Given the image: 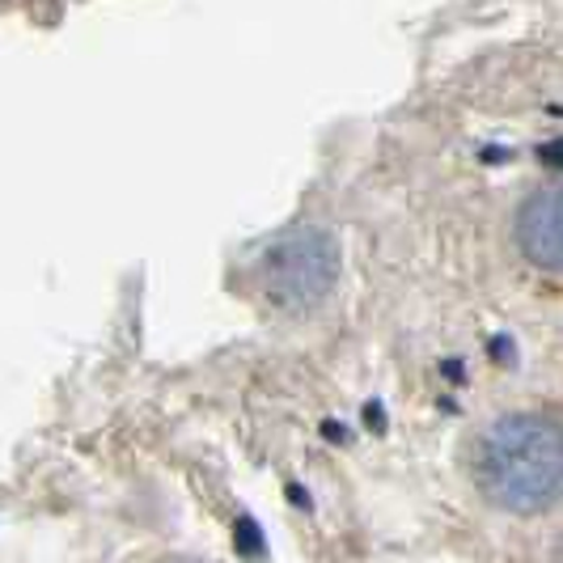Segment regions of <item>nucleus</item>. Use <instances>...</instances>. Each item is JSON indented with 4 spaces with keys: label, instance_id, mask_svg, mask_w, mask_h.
<instances>
[{
    "label": "nucleus",
    "instance_id": "nucleus-4",
    "mask_svg": "<svg viewBox=\"0 0 563 563\" xmlns=\"http://www.w3.org/2000/svg\"><path fill=\"white\" fill-rule=\"evenodd\" d=\"M551 560H555V563H563V534L555 538V547H551Z\"/></svg>",
    "mask_w": 563,
    "mask_h": 563
},
{
    "label": "nucleus",
    "instance_id": "nucleus-3",
    "mask_svg": "<svg viewBox=\"0 0 563 563\" xmlns=\"http://www.w3.org/2000/svg\"><path fill=\"white\" fill-rule=\"evenodd\" d=\"M512 238L521 258L538 272H563V183L538 187L534 196L521 203Z\"/></svg>",
    "mask_w": 563,
    "mask_h": 563
},
{
    "label": "nucleus",
    "instance_id": "nucleus-1",
    "mask_svg": "<svg viewBox=\"0 0 563 563\" xmlns=\"http://www.w3.org/2000/svg\"><path fill=\"white\" fill-rule=\"evenodd\" d=\"M475 483L487 505L517 517L563 505V423L534 411L492 420L475 445Z\"/></svg>",
    "mask_w": 563,
    "mask_h": 563
},
{
    "label": "nucleus",
    "instance_id": "nucleus-2",
    "mask_svg": "<svg viewBox=\"0 0 563 563\" xmlns=\"http://www.w3.org/2000/svg\"><path fill=\"white\" fill-rule=\"evenodd\" d=\"M339 267H343V251L335 233L322 225H301L276 238L258 258V288L276 310L301 313L331 297Z\"/></svg>",
    "mask_w": 563,
    "mask_h": 563
},
{
    "label": "nucleus",
    "instance_id": "nucleus-5",
    "mask_svg": "<svg viewBox=\"0 0 563 563\" xmlns=\"http://www.w3.org/2000/svg\"><path fill=\"white\" fill-rule=\"evenodd\" d=\"M166 563H196V560H166Z\"/></svg>",
    "mask_w": 563,
    "mask_h": 563
}]
</instances>
